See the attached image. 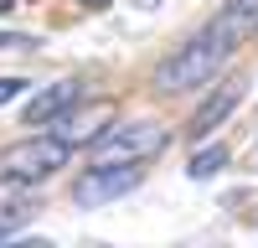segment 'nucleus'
<instances>
[{"mask_svg": "<svg viewBox=\"0 0 258 248\" xmlns=\"http://www.w3.org/2000/svg\"><path fill=\"white\" fill-rule=\"evenodd\" d=\"M21 88H26V83H21V78H0V103H11Z\"/></svg>", "mask_w": 258, "mask_h": 248, "instance_id": "nucleus-9", "label": "nucleus"}, {"mask_svg": "<svg viewBox=\"0 0 258 248\" xmlns=\"http://www.w3.org/2000/svg\"><path fill=\"white\" fill-rule=\"evenodd\" d=\"M109 119H114V98H78L73 109L57 119V135L68 145H93L109 130Z\"/></svg>", "mask_w": 258, "mask_h": 248, "instance_id": "nucleus-5", "label": "nucleus"}, {"mask_svg": "<svg viewBox=\"0 0 258 248\" xmlns=\"http://www.w3.org/2000/svg\"><path fill=\"white\" fill-rule=\"evenodd\" d=\"M222 165H227V145H207V150H197V155H191L186 176H191V181H212V176L222 171Z\"/></svg>", "mask_w": 258, "mask_h": 248, "instance_id": "nucleus-8", "label": "nucleus"}, {"mask_svg": "<svg viewBox=\"0 0 258 248\" xmlns=\"http://www.w3.org/2000/svg\"><path fill=\"white\" fill-rule=\"evenodd\" d=\"M238 103H243V78H227V83H217V88H212L207 98H202V109L197 114H191V135H212V130H217V124H227V114L232 109H238Z\"/></svg>", "mask_w": 258, "mask_h": 248, "instance_id": "nucleus-6", "label": "nucleus"}, {"mask_svg": "<svg viewBox=\"0 0 258 248\" xmlns=\"http://www.w3.org/2000/svg\"><path fill=\"white\" fill-rule=\"evenodd\" d=\"M6 41H16V36H0V47H6Z\"/></svg>", "mask_w": 258, "mask_h": 248, "instance_id": "nucleus-14", "label": "nucleus"}, {"mask_svg": "<svg viewBox=\"0 0 258 248\" xmlns=\"http://www.w3.org/2000/svg\"><path fill=\"white\" fill-rule=\"evenodd\" d=\"M170 150V130H160L155 119H129V124H109L93 140V155L103 165H129V160H155Z\"/></svg>", "mask_w": 258, "mask_h": 248, "instance_id": "nucleus-3", "label": "nucleus"}, {"mask_svg": "<svg viewBox=\"0 0 258 248\" xmlns=\"http://www.w3.org/2000/svg\"><path fill=\"white\" fill-rule=\"evenodd\" d=\"M83 98V83L78 78H62V83H47L31 103H26V124H57L62 114Z\"/></svg>", "mask_w": 258, "mask_h": 248, "instance_id": "nucleus-7", "label": "nucleus"}, {"mask_svg": "<svg viewBox=\"0 0 258 248\" xmlns=\"http://www.w3.org/2000/svg\"><path fill=\"white\" fill-rule=\"evenodd\" d=\"M11 233H16V227H11V222H0V243H6V238H11Z\"/></svg>", "mask_w": 258, "mask_h": 248, "instance_id": "nucleus-12", "label": "nucleus"}, {"mask_svg": "<svg viewBox=\"0 0 258 248\" xmlns=\"http://www.w3.org/2000/svg\"><path fill=\"white\" fill-rule=\"evenodd\" d=\"M140 160H129V165H88V171L78 176V192H73V202L78 207H103V202H119L124 192H135L140 186Z\"/></svg>", "mask_w": 258, "mask_h": 248, "instance_id": "nucleus-4", "label": "nucleus"}, {"mask_svg": "<svg viewBox=\"0 0 258 248\" xmlns=\"http://www.w3.org/2000/svg\"><path fill=\"white\" fill-rule=\"evenodd\" d=\"M227 11H238V16H253V11H258V0H227Z\"/></svg>", "mask_w": 258, "mask_h": 248, "instance_id": "nucleus-10", "label": "nucleus"}, {"mask_svg": "<svg viewBox=\"0 0 258 248\" xmlns=\"http://www.w3.org/2000/svg\"><path fill=\"white\" fill-rule=\"evenodd\" d=\"M243 21H248V16L227 11L222 21H212L207 31H197V36H191L176 57H165L160 68H155V88H160V93H186V88H197V83H207V78H212V73H217L222 62L232 57Z\"/></svg>", "mask_w": 258, "mask_h": 248, "instance_id": "nucleus-1", "label": "nucleus"}, {"mask_svg": "<svg viewBox=\"0 0 258 248\" xmlns=\"http://www.w3.org/2000/svg\"><path fill=\"white\" fill-rule=\"evenodd\" d=\"M78 6H83V11H103V6H109V0H78Z\"/></svg>", "mask_w": 258, "mask_h": 248, "instance_id": "nucleus-11", "label": "nucleus"}, {"mask_svg": "<svg viewBox=\"0 0 258 248\" xmlns=\"http://www.w3.org/2000/svg\"><path fill=\"white\" fill-rule=\"evenodd\" d=\"M68 155H73V145L62 140V135L16 140V145L0 150V181H11V186H36V181L57 176L62 165H68Z\"/></svg>", "mask_w": 258, "mask_h": 248, "instance_id": "nucleus-2", "label": "nucleus"}, {"mask_svg": "<svg viewBox=\"0 0 258 248\" xmlns=\"http://www.w3.org/2000/svg\"><path fill=\"white\" fill-rule=\"evenodd\" d=\"M11 6H16V0H0V16H6V11H11Z\"/></svg>", "mask_w": 258, "mask_h": 248, "instance_id": "nucleus-13", "label": "nucleus"}]
</instances>
